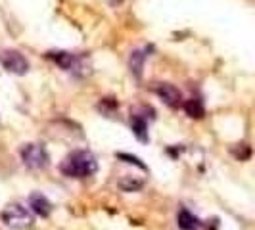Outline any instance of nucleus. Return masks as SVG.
I'll use <instances>...</instances> for the list:
<instances>
[{
    "instance_id": "2",
    "label": "nucleus",
    "mask_w": 255,
    "mask_h": 230,
    "mask_svg": "<svg viewBox=\"0 0 255 230\" xmlns=\"http://www.w3.org/2000/svg\"><path fill=\"white\" fill-rule=\"evenodd\" d=\"M2 221L6 223V227H10V229H15V230H25V229H31L33 227V215H31V211L23 207L21 204H10L4 207V211H2Z\"/></svg>"
},
{
    "instance_id": "14",
    "label": "nucleus",
    "mask_w": 255,
    "mask_h": 230,
    "mask_svg": "<svg viewBox=\"0 0 255 230\" xmlns=\"http://www.w3.org/2000/svg\"><path fill=\"white\" fill-rule=\"evenodd\" d=\"M117 157L121 159V161H127V163H130V165H136V167H140L142 171H146V165L142 163L138 157H134V155H128V153H117Z\"/></svg>"
},
{
    "instance_id": "9",
    "label": "nucleus",
    "mask_w": 255,
    "mask_h": 230,
    "mask_svg": "<svg viewBox=\"0 0 255 230\" xmlns=\"http://www.w3.org/2000/svg\"><path fill=\"white\" fill-rule=\"evenodd\" d=\"M179 229L180 230H200L202 229V223L194 217L190 211L182 209L179 213Z\"/></svg>"
},
{
    "instance_id": "7",
    "label": "nucleus",
    "mask_w": 255,
    "mask_h": 230,
    "mask_svg": "<svg viewBox=\"0 0 255 230\" xmlns=\"http://www.w3.org/2000/svg\"><path fill=\"white\" fill-rule=\"evenodd\" d=\"M48 58L54 60V64L58 65V67H62V69H65V71H71L77 65V58L73 54H69V52H50Z\"/></svg>"
},
{
    "instance_id": "3",
    "label": "nucleus",
    "mask_w": 255,
    "mask_h": 230,
    "mask_svg": "<svg viewBox=\"0 0 255 230\" xmlns=\"http://www.w3.org/2000/svg\"><path fill=\"white\" fill-rule=\"evenodd\" d=\"M21 159L31 169H44L50 163L48 152L42 146H38V144H25L21 148Z\"/></svg>"
},
{
    "instance_id": "6",
    "label": "nucleus",
    "mask_w": 255,
    "mask_h": 230,
    "mask_svg": "<svg viewBox=\"0 0 255 230\" xmlns=\"http://www.w3.org/2000/svg\"><path fill=\"white\" fill-rule=\"evenodd\" d=\"M29 207L33 213H37L38 217H48L52 213V204L38 192H33L29 196Z\"/></svg>"
},
{
    "instance_id": "10",
    "label": "nucleus",
    "mask_w": 255,
    "mask_h": 230,
    "mask_svg": "<svg viewBox=\"0 0 255 230\" xmlns=\"http://www.w3.org/2000/svg\"><path fill=\"white\" fill-rule=\"evenodd\" d=\"M144 62H146V54L142 50H134L130 60H128V65H130V71L136 79H142V69H144Z\"/></svg>"
},
{
    "instance_id": "11",
    "label": "nucleus",
    "mask_w": 255,
    "mask_h": 230,
    "mask_svg": "<svg viewBox=\"0 0 255 230\" xmlns=\"http://www.w3.org/2000/svg\"><path fill=\"white\" fill-rule=\"evenodd\" d=\"M132 132L142 142H148V121L142 115H134L132 119Z\"/></svg>"
},
{
    "instance_id": "12",
    "label": "nucleus",
    "mask_w": 255,
    "mask_h": 230,
    "mask_svg": "<svg viewBox=\"0 0 255 230\" xmlns=\"http://www.w3.org/2000/svg\"><path fill=\"white\" fill-rule=\"evenodd\" d=\"M144 182H146V180L142 179V177L127 175V177H123V179L119 180V188H121V190H125V192H136L144 186Z\"/></svg>"
},
{
    "instance_id": "4",
    "label": "nucleus",
    "mask_w": 255,
    "mask_h": 230,
    "mask_svg": "<svg viewBox=\"0 0 255 230\" xmlns=\"http://www.w3.org/2000/svg\"><path fill=\"white\" fill-rule=\"evenodd\" d=\"M0 64L8 73H13V75H25L29 71V62L25 60V56L17 50L0 52Z\"/></svg>"
},
{
    "instance_id": "8",
    "label": "nucleus",
    "mask_w": 255,
    "mask_h": 230,
    "mask_svg": "<svg viewBox=\"0 0 255 230\" xmlns=\"http://www.w3.org/2000/svg\"><path fill=\"white\" fill-rule=\"evenodd\" d=\"M182 110H184V114L188 115V117H192V119H202L205 115L204 104L200 102V100H196V98L184 100V102H182Z\"/></svg>"
},
{
    "instance_id": "13",
    "label": "nucleus",
    "mask_w": 255,
    "mask_h": 230,
    "mask_svg": "<svg viewBox=\"0 0 255 230\" xmlns=\"http://www.w3.org/2000/svg\"><path fill=\"white\" fill-rule=\"evenodd\" d=\"M232 153H234L240 161H244V159H248V157L252 155V148H250L248 144H238V146L232 148Z\"/></svg>"
},
{
    "instance_id": "5",
    "label": "nucleus",
    "mask_w": 255,
    "mask_h": 230,
    "mask_svg": "<svg viewBox=\"0 0 255 230\" xmlns=\"http://www.w3.org/2000/svg\"><path fill=\"white\" fill-rule=\"evenodd\" d=\"M155 92H157L159 100H163L169 108H179V106H182V94H180V90L177 89L175 85L161 83V85L155 89Z\"/></svg>"
},
{
    "instance_id": "1",
    "label": "nucleus",
    "mask_w": 255,
    "mask_h": 230,
    "mask_svg": "<svg viewBox=\"0 0 255 230\" xmlns=\"http://www.w3.org/2000/svg\"><path fill=\"white\" fill-rule=\"evenodd\" d=\"M62 173L65 177L71 179H87L92 177L98 171V161L96 157L87 150H77V152L69 153L64 159V163L60 165Z\"/></svg>"
}]
</instances>
